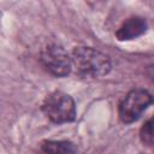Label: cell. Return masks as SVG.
Listing matches in <instances>:
<instances>
[{
    "mask_svg": "<svg viewBox=\"0 0 154 154\" xmlns=\"http://www.w3.org/2000/svg\"><path fill=\"white\" fill-rule=\"evenodd\" d=\"M70 58L72 67H75L78 75L84 77L99 78L106 76L112 69L109 57L93 47H75Z\"/></svg>",
    "mask_w": 154,
    "mask_h": 154,
    "instance_id": "6da1fadb",
    "label": "cell"
},
{
    "mask_svg": "<svg viewBox=\"0 0 154 154\" xmlns=\"http://www.w3.org/2000/svg\"><path fill=\"white\" fill-rule=\"evenodd\" d=\"M43 114L54 124L70 123L76 119V103L75 100L61 90L49 93L42 105Z\"/></svg>",
    "mask_w": 154,
    "mask_h": 154,
    "instance_id": "7a4b0ae2",
    "label": "cell"
},
{
    "mask_svg": "<svg viewBox=\"0 0 154 154\" xmlns=\"http://www.w3.org/2000/svg\"><path fill=\"white\" fill-rule=\"evenodd\" d=\"M152 94L143 88H135L130 90L119 102L118 116L122 123L131 124L136 122L141 114L152 105Z\"/></svg>",
    "mask_w": 154,
    "mask_h": 154,
    "instance_id": "3957f363",
    "label": "cell"
},
{
    "mask_svg": "<svg viewBox=\"0 0 154 154\" xmlns=\"http://www.w3.org/2000/svg\"><path fill=\"white\" fill-rule=\"evenodd\" d=\"M38 59L42 67L54 77H65L71 72L70 54L60 45L49 43L45 46L40 52Z\"/></svg>",
    "mask_w": 154,
    "mask_h": 154,
    "instance_id": "277c9868",
    "label": "cell"
},
{
    "mask_svg": "<svg viewBox=\"0 0 154 154\" xmlns=\"http://www.w3.org/2000/svg\"><path fill=\"white\" fill-rule=\"evenodd\" d=\"M148 29V23L146 18L140 16H134L128 18L122 23V25L116 31V37L119 41H130L143 35Z\"/></svg>",
    "mask_w": 154,
    "mask_h": 154,
    "instance_id": "5b68a950",
    "label": "cell"
},
{
    "mask_svg": "<svg viewBox=\"0 0 154 154\" xmlns=\"http://www.w3.org/2000/svg\"><path fill=\"white\" fill-rule=\"evenodd\" d=\"M36 154H78L77 146L67 140H43Z\"/></svg>",
    "mask_w": 154,
    "mask_h": 154,
    "instance_id": "8992f818",
    "label": "cell"
},
{
    "mask_svg": "<svg viewBox=\"0 0 154 154\" xmlns=\"http://www.w3.org/2000/svg\"><path fill=\"white\" fill-rule=\"evenodd\" d=\"M140 138L141 142L146 146H153V118L150 117L140 129Z\"/></svg>",
    "mask_w": 154,
    "mask_h": 154,
    "instance_id": "52a82bcc",
    "label": "cell"
}]
</instances>
